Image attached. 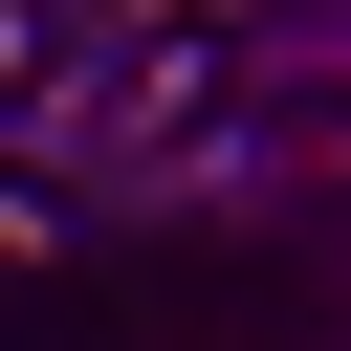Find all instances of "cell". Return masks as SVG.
<instances>
[{
	"instance_id": "6da1fadb",
	"label": "cell",
	"mask_w": 351,
	"mask_h": 351,
	"mask_svg": "<svg viewBox=\"0 0 351 351\" xmlns=\"http://www.w3.org/2000/svg\"><path fill=\"white\" fill-rule=\"evenodd\" d=\"M22 88H66V0H0V110Z\"/></svg>"
}]
</instances>
